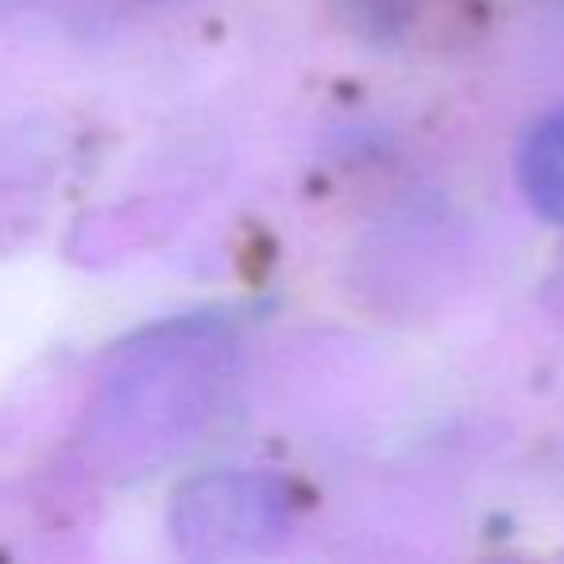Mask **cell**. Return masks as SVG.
Instances as JSON below:
<instances>
[{
    "label": "cell",
    "instance_id": "obj_1",
    "mask_svg": "<svg viewBox=\"0 0 564 564\" xmlns=\"http://www.w3.org/2000/svg\"><path fill=\"white\" fill-rule=\"evenodd\" d=\"M522 189L541 217L564 225V109L545 117L522 143Z\"/></svg>",
    "mask_w": 564,
    "mask_h": 564
}]
</instances>
